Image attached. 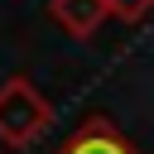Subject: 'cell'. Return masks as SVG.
Segmentation results:
<instances>
[{
	"label": "cell",
	"instance_id": "cell-1",
	"mask_svg": "<svg viewBox=\"0 0 154 154\" xmlns=\"http://www.w3.org/2000/svg\"><path fill=\"white\" fill-rule=\"evenodd\" d=\"M43 130H48V106H43V96H38L24 77H10V82L0 87V140H5L10 149H24V144H34Z\"/></svg>",
	"mask_w": 154,
	"mask_h": 154
},
{
	"label": "cell",
	"instance_id": "cell-2",
	"mask_svg": "<svg viewBox=\"0 0 154 154\" xmlns=\"http://www.w3.org/2000/svg\"><path fill=\"white\" fill-rule=\"evenodd\" d=\"M58 154H140L106 116H87L72 135H67V144L58 149Z\"/></svg>",
	"mask_w": 154,
	"mask_h": 154
},
{
	"label": "cell",
	"instance_id": "cell-3",
	"mask_svg": "<svg viewBox=\"0 0 154 154\" xmlns=\"http://www.w3.org/2000/svg\"><path fill=\"white\" fill-rule=\"evenodd\" d=\"M106 14V0H53V19H63L72 34H91Z\"/></svg>",
	"mask_w": 154,
	"mask_h": 154
},
{
	"label": "cell",
	"instance_id": "cell-4",
	"mask_svg": "<svg viewBox=\"0 0 154 154\" xmlns=\"http://www.w3.org/2000/svg\"><path fill=\"white\" fill-rule=\"evenodd\" d=\"M149 5H154V0H106V10H116L120 19H140Z\"/></svg>",
	"mask_w": 154,
	"mask_h": 154
}]
</instances>
